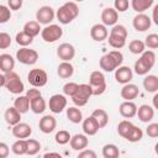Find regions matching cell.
I'll return each instance as SVG.
<instances>
[{
  "label": "cell",
  "mask_w": 158,
  "mask_h": 158,
  "mask_svg": "<svg viewBox=\"0 0 158 158\" xmlns=\"http://www.w3.org/2000/svg\"><path fill=\"white\" fill-rule=\"evenodd\" d=\"M7 5H9V9L11 10H20L22 6V0H9Z\"/></svg>",
  "instance_id": "11a10c76"
},
{
  "label": "cell",
  "mask_w": 158,
  "mask_h": 158,
  "mask_svg": "<svg viewBox=\"0 0 158 158\" xmlns=\"http://www.w3.org/2000/svg\"><path fill=\"white\" fill-rule=\"evenodd\" d=\"M110 35H112V36H117V37H121V38H127V30H126V27L123 26V25H115V26H112V28H111V31H110Z\"/></svg>",
  "instance_id": "7bdbcfd3"
},
{
  "label": "cell",
  "mask_w": 158,
  "mask_h": 158,
  "mask_svg": "<svg viewBox=\"0 0 158 158\" xmlns=\"http://www.w3.org/2000/svg\"><path fill=\"white\" fill-rule=\"evenodd\" d=\"M153 2H154L153 0H132L131 1V6L136 12L143 14V11L148 10L153 5Z\"/></svg>",
  "instance_id": "f546056e"
},
{
  "label": "cell",
  "mask_w": 158,
  "mask_h": 158,
  "mask_svg": "<svg viewBox=\"0 0 158 158\" xmlns=\"http://www.w3.org/2000/svg\"><path fill=\"white\" fill-rule=\"evenodd\" d=\"M9 153H10L9 146L5 142H0V158H7Z\"/></svg>",
  "instance_id": "db71d44e"
},
{
  "label": "cell",
  "mask_w": 158,
  "mask_h": 158,
  "mask_svg": "<svg viewBox=\"0 0 158 158\" xmlns=\"http://www.w3.org/2000/svg\"><path fill=\"white\" fill-rule=\"evenodd\" d=\"M91 116H93L94 120L96 121L99 128H104V127L107 125V122H109V115H107V112H106L105 110H102V109H96V110H94L93 114H91Z\"/></svg>",
  "instance_id": "484cf974"
},
{
  "label": "cell",
  "mask_w": 158,
  "mask_h": 158,
  "mask_svg": "<svg viewBox=\"0 0 158 158\" xmlns=\"http://www.w3.org/2000/svg\"><path fill=\"white\" fill-rule=\"evenodd\" d=\"M93 90V95H101L106 91V84L101 85V86H96V88H91Z\"/></svg>",
  "instance_id": "9f6ffc18"
},
{
  "label": "cell",
  "mask_w": 158,
  "mask_h": 158,
  "mask_svg": "<svg viewBox=\"0 0 158 158\" xmlns=\"http://www.w3.org/2000/svg\"><path fill=\"white\" fill-rule=\"evenodd\" d=\"M27 80L28 83L33 86V88H41V86H44L48 81V75L47 73L43 70V69H40V68H35V69H31L27 74Z\"/></svg>",
  "instance_id": "8992f818"
},
{
  "label": "cell",
  "mask_w": 158,
  "mask_h": 158,
  "mask_svg": "<svg viewBox=\"0 0 158 158\" xmlns=\"http://www.w3.org/2000/svg\"><path fill=\"white\" fill-rule=\"evenodd\" d=\"M118 20V12L114 7H105L101 12V21L104 26H115Z\"/></svg>",
  "instance_id": "4fadbf2b"
},
{
  "label": "cell",
  "mask_w": 158,
  "mask_h": 158,
  "mask_svg": "<svg viewBox=\"0 0 158 158\" xmlns=\"http://www.w3.org/2000/svg\"><path fill=\"white\" fill-rule=\"evenodd\" d=\"M79 15V7L75 2L73 1H68L65 4H63L58 10H57V20L62 23V25H68L77 16Z\"/></svg>",
  "instance_id": "7a4b0ae2"
},
{
  "label": "cell",
  "mask_w": 158,
  "mask_h": 158,
  "mask_svg": "<svg viewBox=\"0 0 158 158\" xmlns=\"http://www.w3.org/2000/svg\"><path fill=\"white\" fill-rule=\"evenodd\" d=\"M153 22L158 25V5H156L153 9Z\"/></svg>",
  "instance_id": "680465c9"
},
{
  "label": "cell",
  "mask_w": 158,
  "mask_h": 158,
  "mask_svg": "<svg viewBox=\"0 0 158 158\" xmlns=\"http://www.w3.org/2000/svg\"><path fill=\"white\" fill-rule=\"evenodd\" d=\"M132 127H133V123H132L131 121H128V120H122V121L117 125V132H118V135H120L121 137L125 138Z\"/></svg>",
  "instance_id": "f35d334b"
},
{
  "label": "cell",
  "mask_w": 158,
  "mask_h": 158,
  "mask_svg": "<svg viewBox=\"0 0 158 158\" xmlns=\"http://www.w3.org/2000/svg\"><path fill=\"white\" fill-rule=\"evenodd\" d=\"M1 86H5V74L0 73V88Z\"/></svg>",
  "instance_id": "91938a15"
},
{
  "label": "cell",
  "mask_w": 158,
  "mask_h": 158,
  "mask_svg": "<svg viewBox=\"0 0 158 158\" xmlns=\"http://www.w3.org/2000/svg\"><path fill=\"white\" fill-rule=\"evenodd\" d=\"M143 64H146L149 69L153 68V65L156 64V53L153 51H144L141 57L138 58Z\"/></svg>",
  "instance_id": "836d02e7"
},
{
  "label": "cell",
  "mask_w": 158,
  "mask_h": 158,
  "mask_svg": "<svg viewBox=\"0 0 158 158\" xmlns=\"http://www.w3.org/2000/svg\"><path fill=\"white\" fill-rule=\"evenodd\" d=\"M5 88L11 94H21L25 90V85L20 78V75L15 72H10L5 74Z\"/></svg>",
  "instance_id": "3957f363"
},
{
  "label": "cell",
  "mask_w": 158,
  "mask_h": 158,
  "mask_svg": "<svg viewBox=\"0 0 158 158\" xmlns=\"http://www.w3.org/2000/svg\"><path fill=\"white\" fill-rule=\"evenodd\" d=\"M144 43L139 40H133L128 44V49L132 54H142L144 52Z\"/></svg>",
  "instance_id": "74e56055"
},
{
  "label": "cell",
  "mask_w": 158,
  "mask_h": 158,
  "mask_svg": "<svg viewBox=\"0 0 158 158\" xmlns=\"http://www.w3.org/2000/svg\"><path fill=\"white\" fill-rule=\"evenodd\" d=\"M157 99H158V94L156 93V95L153 96V109H157Z\"/></svg>",
  "instance_id": "94428289"
},
{
  "label": "cell",
  "mask_w": 158,
  "mask_h": 158,
  "mask_svg": "<svg viewBox=\"0 0 158 158\" xmlns=\"http://www.w3.org/2000/svg\"><path fill=\"white\" fill-rule=\"evenodd\" d=\"M107 37H109V38H107L109 44H110L112 48L120 49V48H122V47L126 44V40H125V38H121V37H117V36H112V35H109Z\"/></svg>",
  "instance_id": "b9f144b4"
},
{
  "label": "cell",
  "mask_w": 158,
  "mask_h": 158,
  "mask_svg": "<svg viewBox=\"0 0 158 158\" xmlns=\"http://www.w3.org/2000/svg\"><path fill=\"white\" fill-rule=\"evenodd\" d=\"M118 111H120V115L125 118H131L133 116H136V112H137V106L133 101H123L120 107H118Z\"/></svg>",
  "instance_id": "ffe728a7"
},
{
  "label": "cell",
  "mask_w": 158,
  "mask_h": 158,
  "mask_svg": "<svg viewBox=\"0 0 158 158\" xmlns=\"http://www.w3.org/2000/svg\"><path fill=\"white\" fill-rule=\"evenodd\" d=\"M70 147L74 149V151H83L88 147L89 144V138L88 136L85 135H81V133H77L74 135L73 137H70Z\"/></svg>",
  "instance_id": "ac0fdd59"
},
{
  "label": "cell",
  "mask_w": 158,
  "mask_h": 158,
  "mask_svg": "<svg viewBox=\"0 0 158 158\" xmlns=\"http://www.w3.org/2000/svg\"><path fill=\"white\" fill-rule=\"evenodd\" d=\"M102 157L104 158H118L120 157V149L116 144L107 143L102 147Z\"/></svg>",
  "instance_id": "1f68e13d"
},
{
  "label": "cell",
  "mask_w": 158,
  "mask_h": 158,
  "mask_svg": "<svg viewBox=\"0 0 158 158\" xmlns=\"http://www.w3.org/2000/svg\"><path fill=\"white\" fill-rule=\"evenodd\" d=\"M26 143H27V152H26V154L35 156V154H37L41 151V143L37 139L28 138V139H26Z\"/></svg>",
  "instance_id": "8d00e7d4"
},
{
  "label": "cell",
  "mask_w": 158,
  "mask_h": 158,
  "mask_svg": "<svg viewBox=\"0 0 158 158\" xmlns=\"http://www.w3.org/2000/svg\"><path fill=\"white\" fill-rule=\"evenodd\" d=\"M57 74L62 79H69L74 74V67L70 62H62L57 68Z\"/></svg>",
  "instance_id": "d4e9b609"
},
{
  "label": "cell",
  "mask_w": 158,
  "mask_h": 158,
  "mask_svg": "<svg viewBox=\"0 0 158 158\" xmlns=\"http://www.w3.org/2000/svg\"><path fill=\"white\" fill-rule=\"evenodd\" d=\"M57 56L63 62H70L75 56V48L70 43H62L57 48Z\"/></svg>",
  "instance_id": "8fae6325"
},
{
  "label": "cell",
  "mask_w": 158,
  "mask_h": 158,
  "mask_svg": "<svg viewBox=\"0 0 158 158\" xmlns=\"http://www.w3.org/2000/svg\"><path fill=\"white\" fill-rule=\"evenodd\" d=\"M105 84H106V80H105V77L101 72H99V70L91 72V74L89 77V85L91 88L101 86V85H105Z\"/></svg>",
  "instance_id": "f1b7e54d"
},
{
  "label": "cell",
  "mask_w": 158,
  "mask_h": 158,
  "mask_svg": "<svg viewBox=\"0 0 158 158\" xmlns=\"http://www.w3.org/2000/svg\"><path fill=\"white\" fill-rule=\"evenodd\" d=\"M133 69H135V72H136V74H138V75H146V74H148V72L151 70L146 64H143L139 59H137L136 62H135V67H133Z\"/></svg>",
  "instance_id": "bcb514c9"
},
{
  "label": "cell",
  "mask_w": 158,
  "mask_h": 158,
  "mask_svg": "<svg viewBox=\"0 0 158 158\" xmlns=\"http://www.w3.org/2000/svg\"><path fill=\"white\" fill-rule=\"evenodd\" d=\"M16 59L26 65H33L37 59H38V53L35 49L27 48V47H22L16 52Z\"/></svg>",
  "instance_id": "52a82bcc"
},
{
  "label": "cell",
  "mask_w": 158,
  "mask_h": 158,
  "mask_svg": "<svg viewBox=\"0 0 158 158\" xmlns=\"http://www.w3.org/2000/svg\"><path fill=\"white\" fill-rule=\"evenodd\" d=\"M4 118H5V121H6L7 125L15 126V125H17V123L20 122V120H21V114H20L14 106H10V107H7V109L5 110V112H4Z\"/></svg>",
  "instance_id": "7402d4cb"
},
{
  "label": "cell",
  "mask_w": 158,
  "mask_h": 158,
  "mask_svg": "<svg viewBox=\"0 0 158 158\" xmlns=\"http://www.w3.org/2000/svg\"><path fill=\"white\" fill-rule=\"evenodd\" d=\"M67 117L73 123H80L83 121V112L77 106H70L67 109Z\"/></svg>",
  "instance_id": "4dcf8cb0"
},
{
  "label": "cell",
  "mask_w": 158,
  "mask_h": 158,
  "mask_svg": "<svg viewBox=\"0 0 158 158\" xmlns=\"http://www.w3.org/2000/svg\"><path fill=\"white\" fill-rule=\"evenodd\" d=\"M121 94V98L125 100V101H132L133 99H136L138 95H139V89L137 85L135 84H125L120 91Z\"/></svg>",
  "instance_id": "5bb4252c"
},
{
  "label": "cell",
  "mask_w": 158,
  "mask_h": 158,
  "mask_svg": "<svg viewBox=\"0 0 158 158\" xmlns=\"http://www.w3.org/2000/svg\"><path fill=\"white\" fill-rule=\"evenodd\" d=\"M146 133L148 135V137L151 138H156L158 137V123H149L147 130H146Z\"/></svg>",
  "instance_id": "f907efd6"
},
{
  "label": "cell",
  "mask_w": 158,
  "mask_h": 158,
  "mask_svg": "<svg viewBox=\"0 0 158 158\" xmlns=\"http://www.w3.org/2000/svg\"><path fill=\"white\" fill-rule=\"evenodd\" d=\"M25 96L28 99V101H32L33 99L42 96V94H41V91H40L38 89H36V88H32V89H28V90L26 91V95H25Z\"/></svg>",
  "instance_id": "816d5d0a"
},
{
  "label": "cell",
  "mask_w": 158,
  "mask_h": 158,
  "mask_svg": "<svg viewBox=\"0 0 158 158\" xmlns=\"http://www.w3.org/2000/svg\"><path fill=\"white\" fill-rule=\"evenodd\" d=\"M144 47H148L151 49H156L158 48V35L157 33H151L146 37L144 40Z\"/></svg>",
  "instance_id": "ee69618b"
},
{
  "label": "cell",
  "mask_w": 158,
  "mask_h": 158,
  "mask_svg": "<svg viewBox=\"0 0 158 158\" xmlns=\"http://www.w3.org/2000/svg\"><path fill=\"white\" fill-rule=\"evenodd\" d=\"M54 10L51 6H42L36 12V21L41 25H51V22L54 20Z\"/></svg>",
  "instance_id": "ba28073f"
},
{
  "label": "cell",
  "mask_w": 158,
  "mask_h": 158,
  "mask_svg": "<svg viewBox=\"0 0 158 158\" xmlns=\"http://www.w3.org/2000/svg\"><path fill=\"white\" fill-rule=\"evenodd\" d=\"M11 151L16 156H23V154H26V152H27L26 139H17L16 142H14L12 146H11Z\"/></svg>",
  "instance_id": "e575fe53"
},
{
  "label": "cell",
  "mask_w": 158,
  "mask_h": 158,
  "mask_svg": "<svg viewBox=\"0 0 158 158\" xmlns=\"http://www.w3.org/2000/svg\"><path fill=\"white\" fill-rule=\"evenodd\" d=\"M49 110L53 114H60L67 106V98L63 94H54L49 98Z\"/></svg>",
  "instance_id": "9c48e42d"
},
{
  "label": "cell",
  "mask_w": 158,
  "mask_h": 158,
  "mask_svg": "<svg viewBox=\"0 0 158 158\" xmlns=\"http://www.w3.org/2000/svg\"><path fill=\"white\" fill-rule=\"evenodd\" d=\"M14 68H15V59L12 58V56L9 53L0 54V70H2L6 74L14 72Z\"/></svg>",
  "instance_id": "44dd1931"
},
{
  "label": "cell",
  "mask_w": 158,
  "mask_h": 158,
  "mask_svg": "<svg viewBox=\"0 0 158 158\" xmlns=\"http://www.w3.org/2000/svg\"><path fill=\"white\" fill-rule=\"evenodd\" d=\"M123 62V54L120 51H111L100 58V68L105 72L116 70Z\"/></svg>",
  "instance_id": "6da1fadb"
},
{
  "label": "cell",
  "mask_w": 158,
  "mask_h": 158,
  "mask_svg": "<svg viewBox=\"0 0 158 158\" xmlns=\"http://www.w3.org/2000/svg\"><path fill=\"white\" fill-rule=\"evenodd\" d=\"M14 107L20 112V114H26L30 110V101L25 95H20L15 99L14 101Z\"/></svg>",
  "instance_id": "83f0119b"
},
{
  "label": "cell",
  "mask_w": 158,
  "mask_h": 158,
  "mask_svg": "<svg viewBox=\"0 0 158 158\" xmlns=\"http://www.w3.org/2000/svg\"><path fill=\"white\" fill-rule=\"evenodd\" d=\"M41 27H40V23L37 22V21H27L25 25H23V31L22 32H25L27 36H30V37H36L37 35H40V32H41Z\"/></svg>",
  "instance_id": "4316f807"
},
{
  "label": "cell",
  "mask_w": 158,
  "mask_h": 158,
  "mask_svg": "<svg viewBox=\"0 0 158 158\" xmlns=\"http://www.w3.org/2000/svg\"><path fill=\"white\" fill-rule=\"evenodd\" d=\"M32 133V128L28 123H25V122H19L17 125L12 126V135L19 138V139H25V138H28Z\"/></svg>",
  "instance_id": "2e32d148"
},
{
  "label": "cell",
  "mask_w": 158,
  "mask_h": 158,
  "mask_svg": "<svg viewBox=\"0 0 158 158\" xmlns=\"http://www.w3.org/2000/svg\"><path fill=\"white\" fill-rule=\"evenodd\" d=\"M15 40H16V43L19 44V46H21V47H27V46H30L31 43H32V41H33V38L32 37H30V36H27L25 32H19V33H16V37H15Z\"/></svg>",
  "instance_id": "ab89813d"
},
{
  "label": "cell",
  "mask_w": 158,
  "mask_h": 158,
  "mask_svg": "<svg viewBox=\"0 0 158 158\" xmlns=\"http://www.w3.org/2000/svg\"><path fill=\"white\" fill-rule=\"evenodd\" d=\"M91 95H93V90L89 84H79L75 94L72 96V101L74 102L75 106L80 107V106L86 105Z\"/></svg>",
  "instance_id": "277c9868"
},
{
  "label": "cell",
  "mask_w": 158,
  "mask_h": 158,
  "mask_svg": "<svg viewBox=\"0 0 158 158\" xmlns=\"http://www.w3.org/2000/svg\"><path fill=\"white\" fill-rule=\"evenodd\" d=\"M57 126V121L54 118V116L52 115H44L41 120H40V123H38V127H40V131L43 132V133H51L54 131Z\"/></svg>",
  "instance_id": "9a60e30c"
},
{
  "label": "cell",
  "mask_w": 158,
  "mask_h": 158,
  "mask_svg": "<svg viewBox=\"0 0 158 158\" xmlns=\"http://www.w3.org/2000/svg\"><path fill=\"white\" fill-rule=\"evenodd\" d=\"M30 107L35 114H42L46 110L47 104H46L44 99L42 96H40V98H36L32 101H30Z\"/></svg>",
  "instance_id": "d6a6232c"
},
{
  "label": "cell",
  "mask_w": 158,
  "mask_h": 158,
  "mask_svg": "<svg viewBox=\"0 0 158 158\" xmlns=\"http://www.w3.org/2000/svg\"><path fill=\"white\" fill-rule=\"evenodd\" d=\"M90 36L94 41L96 42H102L107 38L109 36V32H107V28L106 26H104L102 23H95L91 28H90Z\"/></svg>",
  "instance_id": "e0dca14e"
},
{
  "label": "cell",
  "mask_w": 158,
  "mask_h": 158,
  "mask_svg": "<svg viewBox=\"0 0 158 158\" xmlns=\"http://www.w3.org/2000/svg\"><path fill=\"white\" fill-rule=\"evenodd\" d=\"M42 158H63V157H62V154H59L57 152H48Z\"/></svg>",
  "instance_id": "6f0895ef"
},
{
  "label": "cell",
  "mask_w": 158,
  "mask_h": 158,
  "mask_svg": "<svg viewBox=\"0 0 158 158\" xmlns=\"http://www.w3.org/2000/svg\"><path fill=\"white\" fill-rule=\"evenodd\" d=\"M70 133L68 132V131H65V130H60V131H58L57 133H56V136H54V139H56V142L58 143V144H67L69 141H70Z\"/></svg>",
  "instance_id": "60d3db41"
},
{
  "label": "cell",
  "mask_w": 158,
  "mask_h": 158,
  "mask_svg": "<svg viewBox=\"0 0 158 158\" xmlns=\"http://www.w3.org/2000/svg\"><path fill=\"white\" fill-rule=\"evenodd\" d=\"M11 19V10L9 6L0 4V23H6Z\"/></svg>",
  "instance_id": "f6af8a7d"
},
{
  "label": "cell",
  "mask_w": 158,
  "mask_h": 158,
  "mask_svg": "<svg viewBox=\"0 0 158 158\" xmlns=\"http://www.w3.org/2000/svg\"><path fill=\"white\" fill-rule=\"evenodd\" d=\"M62 36H63V30L59 25L51 23L41 30V37L47 43H53V42L58 41Z\"/></svg>",
  "instance_id": "5b68a950"
},
{
  "label": "cell",
  "mask_w": 158,
  "mask_h": 158,
  "mask_svg": "<svg viewBox=\"0 0 158 158\" xmlns=\"http://www.w3.org/2000/svg\"><path fill=\"white\" fill-rule=\"evenodd\" d=\"M11 44V37L6 32H0V49H6Z\"/></svg>",
  "instance_id": "c3c4849f"
},
{
  "label": "cell",
  "mask_w": 158,
  "mask_h": 158,
  "mask_svg": "<svg viewBox=\"0 0 158 158\" xmlns=\"http://www.w3.org/2000/svg\"><path fill=\"white\" fill-rule=\"evenodd\" d=\"M133 78V73L132 69L127 65H120L116 70H115V79L117 83L120 84H128Z\"/></svg>",
  "instance_id": "7c38bea8"
},
{
  "label": "cell",
  "mask_w": 158,
  "mask_h": 158,
  "mask_svg": "<svg viewBox=\"0 0 158 158\" xmlns=\"http://www.w3.org/2000/svg\"><path fill=\"white\" fill-rule=\"evenodd\" d=\"M99 130L100 128L93 116H89L83 121V131H84L85 136H94L98 133Z\"/></svg>",
  "instance_id": "603a6c76"
},
{
  "label": "cell",
  "mask_w": 158,
  "mask_h": 158,
  "mask_svg": "<svg viewBox=\"0 0 158 158\" xmlns=\"http://www.w3.org/2000/svg\"><path fill=\"white\" fill-rule=\"evenodd\" d=\"M77 158H98V156L93 149H83Z\"/></svg>",
  "instance_id": "f5cc1de1"
},
{
  "label": "cell",
  "mask_w": 158,
  "mask_h": 158,
  "mask_svg": "<svg viewBox=\"0 0 158 158\" xmlns=\"http://www.w3.org/2000/svg\"><path fill=\"white\" fill-rule=\"evenodd\" d=\"M136 115L138 116L139 121H142V122H149L154 117V109L152 106L147 105V104H143L139 107H137Z\"/></svg>",
  "instance_id": "d6986e66"
},
{
  "label": "cell",
  "mask_w": 158,
  "mask_h": 158,
  "mask_svg": "<svg viewBox=\"0 0 158 158\" xmlns=\"http://www.w3.org/2000/svg\"><path fill=\"white\" fill-rule=\"evenodd\" d=\"M143 88L147 93H157L158 91V77L154 74H148L143 79Z\"/></svg>",
  "instance_id": "cb8c5ba5"
},
{
  "label": "cell",
  "mask_w": 158,
  "mask_h": 158,
  "mask_svg": "<svg viewBox=\"0 0 158 158\" xmlns=\"http://www.w3.org/2000/svg\"><path fill=\"white\" fill-rule=\"evenodd\" d=\"M78 85H79V84H77V83H74V81H69V83L64 84V86H63V93H64V95L72 98V96L75 94V91H77V89H78Z\"/></svg>",
  "instance_id": "7dc6e473"
},
{
  "label": "cell",
  "mask_w": 158,
  "mask_h": 158,
  "mask_svg": "<svg viewBox=\"0 0 158 158\" xmlns=\"http://www.w3.org/2000/svg\"><path fill=\"white\" fill-rule=\"evenodd\" d=\"M132 25H133V28L138 32H144L147 30L151 28V25H152V20L146 15V14H137L133 20H132Z\"/></svg>",
  "instance_id": "30bf717a"
},
{
  "label": "cell",
  "mask_w": 158,
  "mask_h": 158,
  "mask_svg": "<svg viewBox=\"0 0 158 158\" xmlns=\"http://www.w3.org/2000/svg\"><path fill=\"white\" fill-rule=\"evenodd\" d=\"M130 6V2L127 0H115L114 2V9L118 12H125Z\"/></svg>",
  "instance_id": "681fc988"
},
{
  "label": "cell",
  "mask_w": 158,
  "mask_h": 158,
  "mask_svg": "<svg viewBox=\"0 0 158 158\" xmlns=\"http://www.w3.org/2000/svg\"><path fill=\"white\" fill-rule=\"evenodd\" d=\"M142 137H143V131H142L139 127H137V126H135V125H133V127L130 130V132L127 133V136H126L125 138H126L128 142L135 143V142L141 141V139H142Z\"/></svg>",
  "instance_id": "d590c367"
}]
</instances>
